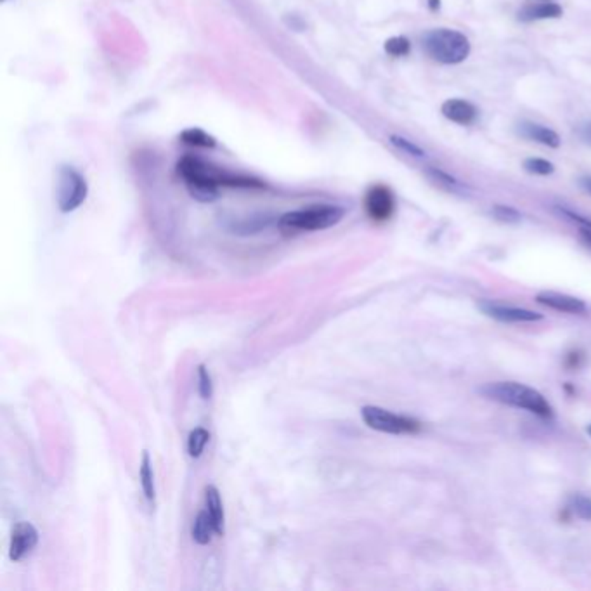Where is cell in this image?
<instances>
[{"label": "cell", "instance_id": "4", "mask_svg": "<svg viewBox=\"0 0 591 591\" xmlns=\"http://www.w3.org/2000/svg\"><path fill=\"white\" fill-rule=\"evenodd\" d=\"M345 215V210L337 205H312L307 208L288 212L279 217L278 225L283 232H312L337 225Z\"/></svg>", "mask_w": 591, "mask_h": 591}, {"label": "cell", "instance_id": "5", "mask_svg": "<svg viewBox=\"0 0 591 591\" xmlns=\"http://www.w3.org/2000/svg\"><path fill=\"white\" fill-rule=\"evenodd\" d=\"M361 416L369 428L383 432V434H416L422 428V425L415 418L395 415V413L387 411V409L378 408V406H364L361 409Z\"/></svg>", "mask_w": 591, "mask_h": 591}, {"label": "cell", "instance_id": "15", "mask_svg": "<svg viewBox=\"0 0 591 591\" xmlns=\"http://www.w3.org/2000/svg\"><path fill=\"white\" fill-rule=\"evenodd\" d=\"M213 534H217L215 524H213L212 517H210L208 510H203L197 515V520L193 524V539L198 545L205 546L212 541Z\"/></svg>", "mask_w": 591, "mask_h": 591}, {"label": "cell", "instance_id": "7", "mask_svg": "<svg viewBox=\"0 0 591 591\" xmlns=\"http://www.w3.org/2000/svg\"><path fill=\"white\" fill-rule=\"evenodd\" d=\"M364 210L368 217L375 223H385L395 212V198L390 187L376 184L368 190L364 197Z\"/></svg>", "mask_w": 591, "mask_h": 591}, {"label": "cell", "instance_id": "16", "mask_svg": "<svg viewBox=\"0 0 591 591\" xmlns=\"http://www.w3.org/2000/svg\"><path fill=\"white\" fill-rule=\"evenodd\" d=\"M425 175H427V179L430 180L432 184H435V186L441 187V190L449 191V193H463L465 191L463 184H461L460 180L454 179L453 175H449L448 172H444V170L441 168L427 167L425 168Z\"/></svg>", "mask_w": 591, "mask_h": 591}, {"label": "cell", "instance_id": "2", "mask_svg": "<svg viewBox=\"0 0 591 591\" xmlns=\"http://www.w3.org/2000/svg\"><path fill=\"white\" fill-rule=\"evenodd\" d=\"M479 392L486 399L501 402V404L512 406V408L526 409V411L534 413L541 418H550L553 415V409L550 402L539 394L538 390L531 387L522 385L517 382H494L486 383L480 387Z\"/></svg>", "mask_w": 591, "mask_h": 591}, {"label": "cell", "instance_id": "19", "mask_svg": "<svg viewBox=\"0 0 591 591\" xmlns=\"http://www.w3.org/2000/svg\"><path fill=\"white\" fill-rule=\"evenodd\" d=\"M210 441V432L205 430V428L198 427L194 430H191L190 439H187V453H190L191 458H199L201 456L203 449L208 444Z\"/></svg>", "mask_w": 591, "mask_h": 591}, {"label": "cell", "instance_id": "22", "mask_svg": "<svg viewBox=\"0 0 591 591\" xmlns=\"http://www.w3.org/2000/svg\"><path fill=\"white\" fill-rule=\"evenodd\" d=\"M569 508L572 510L574 515H578L583 520H591V498L583 496V494H576L569 501Z\"/></svg>", "mask_w": 591, "mask_h": 591}, {"label": "cell", "instance_id": "24", "mask_svg": "<svg viewBox=\"0 0 591 591\" xmlns=\"http://www.w3.org/2000/svg\"><path fill=\"white\" fill-rule=\"evenodd\" d=\"M390 142H392V146L397 147V150H401L402 153L409 154V157L425 158V151L422 150V147L416 146L415 142L408 141V139L401 138V135H390Z\"/></svg>", "mask_w": 591, "mask_h": 591}, {"label": "cell", "instance_id": "3", "mask_svg": "<svg viewBox=\"0 0 591 591\" xmlns=\"http://www.w3.org/2000/svg\"><path fill=\"white\" fill-rule=\"evenodd\" d=\"M423 49L427 56L441 65H460L470 56V40L458 29H430L423 36Z\"/></svg>", "mask_w": 591, "mask_h": 591}, {"label": "cell", "instance_id": "14", "mask_svg": "<svg viewBox=\"0 0 591 591\" xmlns=\"http://www.w3.org/2000/svg\"><path fill=\"white\" fill-rule=\"evenodd\" d=\"M205 501H206V510H208L210 517H212L213 524H215L217 536H224V507H223V500H220V493L215 486L206 487Z\"/></svg>", "mask_w": 591, "mask_h": 591}, {"label": "cell", "instance_id": "29", "mask_svg": "<svg viewBox=\"0 0 591 591\" xmlns=\"http://www.w3.org/2000/svg\"><path fill=\"white\" fill-rule=\"evenodd\" d=\"M581 186L585 187V190L588 191V193L591 194V175L590 177H583V179H581Z\"/></svg>", "mask_w": 591, "mask_h": 591}, {"label": "cell", "instance_id": "11", "mask_svg": "<svg viewBox=\"0 0 591 591\" xmlns=\"http://www.w3.org/2000/svg\"><path fill=\"white\" fill-rule=\"evenodd\" d=\"M536 300L541 305H546L550 309L560 310V312L569 314H583L586 312V304L581 298L571 297L565 293H557V291H541L536 297Z\"/></svg>", "mask_w": 591, "mask_h": 591}, {"label": "cell", "instance_id": "13", "mask_svg": "<svg viewBox=\"0 0 591 591\" xmlns=\"http://www.w3.org/2000/svg\"><path fill=\"white\" fill-rule=\"evenodd\" d=\"M519 134L522 135V138L529 139V141L553 147V150H557V147L560 146V142H562V139H560V135L557 134L555 131L545 127V125L531 124V121H524V124L519 125Z\"/></svg>", "mask_w": 591, "mask_h": 591}, {"label": "cell", "instance_id": "12", "mask_svg": "<svg viewBox=\"0 0 591 591\" xmlns=\"http://www.w3.org/2000/svg\"><path fill=\"white\" fill-rule=\"evenodd\" d=\"M564 9L559 4L552 2V0H543L539 4H529L524 6L522 9L517 13L519 21L524 23H531V21H543V20H559L562 18Z\"/></svg>", "mask_w": 591, "mask_h": 591}, {"label": "cell", "instance_id": "26", "mask_svg": "<svg viewBox=\"0 0 591 591\" xmlns=\"http://www.w3.org/2000/svg\"><path fill=\"white\" fill-rule=\"evenodd\" d=\"M579 138L585 144L591 146V121L590 124H585L581 128H579Z\"/></svg>", "mask_w": 591, "mask_h": 591}, {"label": "cell", "instance_id": "8", "mask_svg": "<svg viewBox=\"0 0 591 591\" xmlns=\"http://www.w3.org/2000/svg\"><path fill=\"white\" fill-rule=\"evenodd\" d=\"M39 543V531L29 522H20L13 527L9 543V559L13 562H20Z\"/></svg>", "mask_w": 591, "mask_h": 591}, {"label": "cell", "instance_id": "21", "mask_svg": "<svg viewBox=\"0 0 591 591\" xmlns=\"http://www.w3.org/2000/svg\"><path fill=\"white\" fill-rule=\"evenodd\" d=\"M385 53L392 58H404L411 53V42L406 36H392L385 42Z\"/></svg>", "mask_w": 591, "mask_h": 591}, {"label": "cell", "instance_id": "9", "mask_svg": "<svg viewBox=\"0 0 591 591\" xmlns=\"http://www.w3.org/2000/svg\"><path fill=\"white\" fill-rule=\"evenodd\" d=\"M479 307L486 316L493 317V319L501 321V323H531V321L543 319L541 314L534 312V310L519 309V307H508V305H498L493 302H480Z\"/></svg>", "mask_w": 591, "mask_h": 591}, {"label": "cell", "instance_id": "10", "mask_svg": "<svg viewBox=\"0 0 591 591\" xmlns=\"http://www.w3.org/2000/svg\"><path fill=\"white\" fill-rule=\"evenodd\" d=\"M441 113L444 114V117L448 118L449 121H453V124H458V125H463V127H467V125H472L475 120H477L479 109L475 108V106L472 105L470 101H465V99L454 98V99H448V101L442 102Z\"/></svg>", "mask_w": 591, "mask_h": 591}, {"label": "cell", "instance_id": "28", "mask_svg": "<svg viewBox=\"0 0 591 591\" xmlns=\"http://www.w3.org/2000/svg\"><path fill=\"white\" fill-rule=\"evenodd\" d=\"M428 9L437 13V11L441 9V0H428Z\"/></svg>", "mask_w": 591, "mask_h": 591}, {"label": "cell", "instance_id": "6", "mask_svg": "<svg viewBox=\"0 0 591 591\" xmlns=\"http://www.w3.org/2000/svg\"><path fill=\"white\" fill-rule=\"evenodd\" d=\"M88 193L87 180L73 167L59 170L58 184V206L62 213H69L79 208Z\"/></svg>", "mask_w": 591, "mask_h": 591}, {"label": "cell", "instance_id": "27", "mask_svg": "<svg viewBox=\"0 0 591 591\" xmlns=\"http://www.w3.org/2000/svg\"><path fill=\"white\" fill-rule=\"evenodd\" d=\"M581 238H583V241L586 243V245L590 246L591 248V229H581Z\"/></svg>", "mask_w": 591, "mask_h": 591}, {"label": "cell", "instance_id": "20", "mask_svg": "<svg viewBox=\"0 0 591 591\" xmlns=\"http://www.w3.org/2000/svg\"><path fill=\"white\" fill-rule=\"evenodd\" d=\"M524 170L533 175H552L555 172V165L552 161L545 160V158H526L524 160Z\"/></svg>", "mask_w": 591, "mask_h": 591}, {"label": "cell", "instance_id": "30", "mask_svg": "<svg viewBox=\"0 0 591 591\" xmlns=\"http://www.w3.org/2000/svg\"><path fill=\"white\" fill-rule=\"evenodd\" d=\"M588 432H590V435H591V427H590V428H588Z\"/></svg>", "mask_w": 591, "mask_h": 591}, {"label": "cell", "instance_id": "25", "mask_svg": "<svg viewBox=\"0 0 591 591\" xmlns=\"http://www.w3.org/2000/svg\"><path fill=\"white\" fill-rule=\"evenodd\" d=\"M198 389H199V395H201L203 399H210L213 394V382H212V376H210L208 369H206L205 364H199L198 366Z\"/></svg>", "mask_w": 591, "mask_h": 591}, {"label": "cell", "instance_id": "23", "mask_svg": "<svg viewBox=\"0 0 591 591\" xmlns=\"http://www.w3.org/2000/svg\"><path fill=\"white\" fill-rule=\"evenodd\" d=\"M493 215H494V219L505 224H517V223H520V219H522L519 210H515L513 206H507V205H494Z\"/></svg>", "mask_w": 591, "mask_h": 591}, {"label": "cell", "instance_id": "17", "mask_svg": "<svg viewBox=\"0 0 591 591\" xmlns=\"http://www.w3.org/2000/svg\"><path fill=\"white\" fill-rule=\"evenodd\" d=\"M141 486L142 493L146 496V500L150 503H153L154 496H157V489H154V475H153V467H151V458L147 451L142 453V461H141Z\"/></svg>", "mask_w": 591, "mask_h": 591}, {"label": "cell", "instance_id": "1", "mask_svg": "<svg viewBox=\"0 0 591 591\" xmlns=\"http://www.w3.org/2000/svg\"><path fill=\"white\" fill-rule=\"evenodd\" d=\"M177 172L186 182L187 191L194 199L201 203L215 201L219 197V186L229 187H264L265 184L255 177L236 175V173L217 170L203 164L198 158L186 157L177 165Z\"/></svg>", "mask_w": 591, "mask_h": 591}, {"label": "cell", "instance_id": "18", "mask_svg": "<svg viewBox=\"0 0 591 591\" xmlns=\"http://www.w3.org/2000/svg\"><path fill=\"white\" fill-rule=\"evenodd\" d=\"M180 141L187 146L194 147H213L215 146V139L212 135H208L206 132H203L201 128H187L180 134Z\"/></svg>", "mask_w": 591, "mask_h": 591}]
</instances>
